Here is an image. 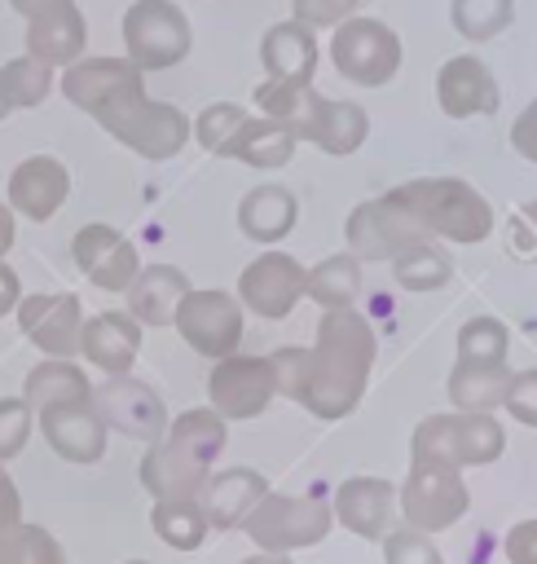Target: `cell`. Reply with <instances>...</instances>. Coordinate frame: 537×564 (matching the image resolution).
<instances>
[{
	"label": "cell",
	"mask_w": 537,
	"mask_h": 564,
	"mask_svg": "<svg viewBox=\"0 0 537 564\" xmlns=\"http://www.w3.org/2000/svg\"><path fill=\"white\" fill-rule=\"evenodd\" d=\"M374 326L357 313V308H330L317 322V344L313 348H277L273 361V379L277 392L299 401L308 414L335 423L343 414L357 410L370 366H374Z\"/></svg>",
	"instance_id": "obj_1"
},
{
	"label": "cell",
	"mask_w": 537,
	"mask_h": 564,
	"mask_svg": "<svg viewBox=\"0 0 537 564\" xmlns=\"http://www.w3.org/2000/svg\"><path fill=\"white\" fill-rule=\"evenodd\" d=\"M224 449V419L207 405H194L185 414H176L167 423V432L145 449L141 458V485L145 494H154V502L163 498H198V489L211 476V463Z\"/></svg>",
	"instance_id": "obj_2"
},
{
	"label": "cell",
	"mask_w": 537,
	"mask_h": 564,
	"mask_svg": "<svg viewBox=\"0 0 537 564\" xmlns=\"http://www.w3.org/2000/svg\"><path fill=\"white\" fill-rule=\"evenodd\" d=\"M387 194L396 203H405L431 238H449V242L467 247V242H484L493 229L489 198L458 176H418V181H405Z\"/></svg>",
	"instance_id": "obj_3"
},
{
	"label": "cell",
	"mask_w": 537,
	"mask_h": 564,
	"mask_svg": "<svg viewBox=\"0 0 537 564\" xmlns=\"http://www.w3.org/2000/svg\"><path fill=\"white\" fill-rule=\"evenodd\" d=\"M506 449V432L493 414H467V410H449V414H427L414 436H409V458L414 463H449V467H484L497 463Z\"/></svg>",
	"instance_id": "obj_4"
},
{
	"label": "cell",
	"mask_w": 537,
	"mask_h": 564,
	"mask_svg": "<svg viewBox=\"0 0 537 564\" xmlns=\"http://www.w3.org/2000/svg\"><path fill=\"white\" fill-rule=\"evenodd\" d=\"M330 502L317 494H264L260 507L242 520V533L268 551V555H286L299 546H317L330 533Z\"/></svg>",
	"instance_id": "obj_5"
},
{
	"label": "cell",
	"mask_w": 537,
	"mask_h": 564,
	"mask_svg": "<svg viewBox=\"0 0 537 564\" xmlns=\"http://www.w3.org/2000/svg\"><path fill=\"white\" fill-rule=\"evenodd\" d=\"M396 507L405 516L409 529L418 533H440L449 524H458L471 507V494L462 485V471L449 463H409L405 485L396 489Z\"/></svg>",
	"instance_id": "obj_6"
},
{
	"label": "cell",
	"mask_w": 537,
	"mask_h": 564,
	"mask_svg": "<svg viewBox=\"0 0 537 564\" xmlns=\"http://www.w3.org/2000/svg\"><path fill=\"white\" fill-rule=\"evenodd\" d=\"M189 18L176 0H132L123 13V48L141 70H167L189 53Z\"/></svg>",
	"instance_id": "obj_7"
},
{
	"label": "cell",
	"mask_w": 537,
	"mask_h": 564,
	"mask_svg": "<svg viewBox=\"0 0 537 564\" xmlns=\"http://www.w3.org/2000/svg\"><path fill=\"white\" fill-rule=\"evenodd\" d=\"M330 62L343 79L361 88H379L401 66V40L379 18H343L330 35Z\"/></svg>",
	"instance_id": "obj_8"
},
{
	"label": "cell",
	"mask_w": 537,
	"mask_h": 564,
	"mask_svg": "<svg viewBox=\"0 0 537 564\" xmlns=\"http://www.w3.org/2000/svg\"><path fill=\"white\" fill-rule=\"evenodd\" d=\"M343 238H348V256H357V260H396L401 251L427 242L431 234L414 220V212L405 203L383 194V198H365L348 212Z\"/></svg>",
	"instance_id": "obj_9"
},
{
	"label": "cell",
	"mask_w": 537,
	"mask_h": 564,
	"mask_svg": "<svg viewBox=\"0 0 537 564\" xmlns=\"http://www.w3.org/2000/svg\"><path fill=\"white\" fill-rule=\"evenodd\" d=\"M141 93H145L141 66H132L128 57H79L62 70V97L84 115H92L97 123Z\"/></svg>",
	"instance_id": "obj_10"
},
{
	"label": "cell",
	"mask_w": 537,
	"mask_h": 564,
	"mask_svg": "<svg viewBox=\"0 0 537 564\" xmlns=\"http://www.w3.org/2000/svg\"><path fill=\"white\" fill-rule=\"evenodd\" d=\"M101 128L114 137V141H123L128 150H136L141 159H172V154H180V145L189 141V119L176 110V106H167V101H154V97H132L128 106H119L114 115H106L101 119Z\"/></svg>",
	"instance_id": "obj_11"
},
{
	"label": "cell",
	"mask_w": 537,
	"mask_h": 564,
	"mask_svg": "<svg viewBox=\"0 0 537 564\" xmlns=\"http://www.w3.org/2000/svg\"><path fill=\"white\" fill-rule=\"evenodd\" d=\"M88 405L106 427H114L132 441H145V445H154L172 423L163 397L132 375H110L106 383H97L88 392Z\"/></svg>",
	"instance_id": "obj_12"
},
{
	"label": "cell",
	"mask_w": 537,
	"mask_h": 564,
	"mask_svg": "<svg viewBox=\"0 0 537 564\" xmlns=\"http://www.w3.org/2000/svg\"><path fill=\"white\" fill-rule=\"evenodd\" d=\"M172 326L180 330V339L194 352L220 361V357L238 352V344H242V304L229 291H194L189 286L185 300L176 304Z\"/></svg>",
	"instance_id": "obj_13"
},
{
	"label": "cell",
	"mask_w": 537,
	"mask_h": 564,
	"mask_svg": "<svg viewBox=\"0 0 537 564\" xmlns=\"http://www.w3.org/2000/svg\"><path fill=\"white\" fill-rule=\"evenodd\" d=\"M207 397H211V410L220 419H255V414H264L268 401L277 397L273 361L268 357H242V352L220 357L211 379H207Z\"/></svg>",
	"instance_id": "obj_14"
},
{
	"label": "cell",
	"mask_w": 537,
	"mask_h": 564,
	"mask_svg": "<svg viewBox=\"0 0 537 564\" xmlns=\"http://www.w3.org/2000/svg\"><path fill=\"white\" fill-rule=\"evenodd\" d=\"M18 326L22 335L57 361H70L79 352V330H84V308L75 291H35L18 300Z\"/></svg>",
	"instance_id": "obj_15"
},
{
	"label": "cell",
	"mask_w": 537,
	"mask_h": 564,
	"mask_svg": "<svg viewBox=\"0 0 537 564\" xmlns=\"http://www.w3.org/2000/svg\"><path fill=\"white\" fill-rule=\"evenodd\" d=\"M304 278L308 269L286 256V251H264L255 256L242 278H238V300L255 313V317H268V322H282L299 300H304Z\"/></svg>",
	"instance_id": "obj_16"
},
{
	"label": "cell",
	"mask_w": 537,
	"mask_h": 564,
	"mask_svg": "<svg viewBox=\"0 0 537 564\" xmlns=\"http://www.w3.org/2000/svg\"><path fill=\"white\" fill-rule=\"evenodd\" d=\"M70 260L101 291H128L132 278L141 273V256H136L132 238H123L114 225H97V220L70 238Z\"/></svg>",
	"instance_id": "obj_17"
},
{
	"label": "cell",
	"mask_w": 537,
	"mask_h": 564,
	"mask_svg": "<svg viewBox=\"0 0 537 564\" xmlns=\"http://www.w3.org/2000/svg\"><path fill=\"white\" fill-rule=\"evenodd\" d=\"M436 101L449 119H471V115H493L502 93H497L493 70L480 57L462 53L436 70Z\"/></svg>",
	"instance_id": "obj_18"
},
{
	"label": "cell",
	"mask_w": 537,
	"mask_h": 564,
	"mask_svg": "<svg viewBox=\"0 0 537 564\" xmlns=\"http://www.w3.org/2000/svg\"><path fill=\"white\" fill-rule=\"evenodd\" d=\"M70 194V172L53 154H31L9 172V207L26 220H48Z\"/></svg>",
	"instance_id": "obj_19"
},
{
	"label": "cell",
	"mask_w": 537,
	"mask_h": 564,
	"mask_svg": "<svg viewBox=\"0 0 537 564\" xmlns=\"http://www.w3.org/2000/svg\"><path fill=\"white\" fill-rule=\"evenodd\" d=\"M335 520L343 524V529H352L357 538H365V542H383V533H387V520H392V511H396V489L387 485V480H379V476H352V480H343L339 489H335Z\"/></svg>",
	"instance_id": "obj_20"
},
{
	"label": "cell",
	"mask_w": 537,
	"mask_h": 564,
	"mask_svg": "<svg viewBox=\"0 0 537 564\" xmlns=\"http://www.w3.org/2000/svg\"><path fill=\"white\" fill-rule=\"evenodd\" d=\"M264 494H268V485H264L260 471L229 467V471H211L207 476V485L198 489V507H202L211 529H238L260 507Z\"/></svg>",
	"instance_id": "obj_21"
},
{
	"label": "cell",
	"mask_w": 537,
	"mask_h": 564,
	"mask_svg": "<svg viewBox=\"0 0 537 564\" xmlns=\"http://www.w3.org/2000/svg\"><path fill=\"white\" fill-rule=\"evenodd\" d=\"M44 441L53 454H62L66 463H97L106 449V423L92 414V405H53L44 414H35Z\"/></svg>",
	"instance_id": "obj_22"
},
{
	"label": "cell",
	"mask_w": 537,
	"mask_h": 564,
	"mask_svg": "<svg viewBox=\"0 0 537 564\" xmlns=\"http://www.w3.org/2000/svg\"><path fill=\"white\" fill-rule=\"evenodd\" d=\"M84 44H88V26H84V13L75 9V0L53 4V9L26 18V53L48 62V66L79 62Z\"/></svg>",
	"instance_id": "obj_23"
},
{
	"label": "cell",
	"mask_w": 537,
	"mask_h": 564,
	"mask_svg": "<svg viewBox=\"0 0 537 564\" xmlns=\"http://www.w3.org/2000/svg\"><path fill=\"white\" fill-rule=\"evenodd\" d=\"M365 132H370V119H365V110L357 101H330V97L317 93L295 137L313 141L326 154H352V150H361Z\"/></svg>",
	"instance_id": "obj_24"
},
{
	"label": "cell",
	"mask_w": 537,
	"mask_h": 564,
	"mask_svg": "<svg viewBox=\"0 0 537 564\" xmlns=\"http://www.w3.org/2000/svg\"><path fill=\"white\" fill-rule=\"evenodd\" d=\"M79 352L106 370V375H128L136 352H141V326L128 317V313H97V317H84V330H79Z\"/></svg>",
	"instance_id": "obj_25"
},
{
	"label": "cell",
	"mask_w": 537,
	"mask_h": 564,
	"mask_svg": "<svg viewBox=\"0 0 537 564\" xmlns=\"http://www.w3.org/2000/svg\"><path fill=\"white\" fill-rule=\"evenodd\" d=\"M260 62H264L268 79L313 84V70H317L313 26H304V22H277V26H268L264 40H260Z\"/></svg>",
	"instance_id": "obj_26"
},
{
	"label": "cell",
	"mask_w": 537,
	"mask_h": 564,
	"mask_svg": "<svg viewBox=\"0 0 537 564\" xmlns=\"http://www.w3.org/2000/svg\"><path fill=\"white\" fill-rule=\"evenodd\" d=\"M185 291H189V278L180 269H172V264H145L132 278V286L123 291L128 295V317L136 326H167L176 317V304L185 300Z\"/></svg>",
	"instance_id": "obj_27"
},
{
	"label": "cell",
	"mask_w": 537,
	"mask_h": 564,
	"mask_svg": "<svg viewBox=\"0 0 537 564\" xmlns=\"http://www.w3.org/2000/svg\"><path fill=\"white\" fill-rule=\"evenodd\" d=\"M295 216H299V203L286 185H255L242 203H238V229L251 238V242H282L291 229H295Z\"/></svg>",
	"instance_id": "obj_28"
},
{
	"label": "cell",
	"mask_w": 537,
	"mask_h": 564,
	"mask_svg": "<svg viewBox=\"0 0 537 564\" xmlns=\"http://www.w3.org/2000/svg\"><path fill=\"white\" fill-rule=\"evenodd\" d=\"M88 392H92L88 375L75 361H57V357H44L35 370H26L22 383V401L31 405V414H44L53 405H84Z\"/></svg>",
	"instance_id": "obj_29"
},
{
	"label": "cell",
	"mask_w": 537,
	"mask_h": 564,
	"mask_svg": "<svg viewBox=\"0 0 537 564\" xmlns=\"http://www.w3.org/2000/svg\"><path fill=\"white\" fill-rule=\"evenodd\" d=\"M511 370L506 361H453L449 370V401L467 414H493L506 397Z\"/></svg>",
	"instance_id": "obj_30"
},
{
	"label": "cell",
	"mask_w": 537,
	"mask_h": 564,
	"mask_svg": "<svg viewBox=\"0 0 537 564\" xmlns=\"http://www.w3.org/2000/svg\"><path fill=\"white\" fill-rule=\"evenodd\" d=\"M295 145H299V137H295L286 123L260 115V119H246V123L238 128V137L229 141L224 159H238V163L260 167V172H273V167H282V163H291Z\"/></svg>",
	"instance_id": "obj_31"
},
{
	"label": "cell",
	"mask_w": 537,
	"mask_h": 564,
	"mask_svg": "<svg viewBox=\"0 0 537 564\" xmlns=\"http://www.w3.org/2000/svg\"><path fill=\"white\" fill-rule=\"evenodd\" d=\"M304 295L317 300L326 313L330 308H352V300L361 295V260L357 256H326L321 264L308 269L304 278Z\"/></svg>",
	"instance_id": "obj_32"
},
{
	"label": "cell",
	"mask_w": 537,
	"mask_h": 564,
	"mask_svg": "<svg viewBox=\"0 0 537 564\" xmlns=\"http://www.w3.org/2000/svg\"><path fill=\"white\" fill-rule=\"evenodd\" d=\"M150 524H154V533H158L167 546H176V551H194V546H202V538L211 533V524H207L198 498H163V502H154Z\"/></svg>",
	"instance_id": "obj_33"
},
{
	"label": "cell",
	"mask_w": 537,
	"mask_h": 564,
	"mask_svg": "<svg viewBox=\"0 0 537 564\" xmlns=\"http://www.w3.org/2000/svg\"><path fill=\"white\" fill-rule=\"evenodd\" d=\"M392 273H396V282H401L405 291H440V286L449 282V273H453V260L427 238V242L401 251V256L392 260Z\"/></svg>",
	"instance_id": "obj_34"
},
{
	"label": "cell",
	"mask_w": 537,
	"mask_h": 564,
	"mask_svg": "<svg viewBox=\"0 0 537 564\" xmlns=\"http://www.w3.org/2000/svg\"><path fill=\"white\" fill-rule=\"evenodd\" d=\"M0 88H4L13 110H31L53 93V66L31 57V53H22V57L0 66Z\"/></svg>",
	"instance_id": "obj_35"
},
{
	"label": "cell",
	"mask_w": 537,
	"mask_h": 564,
	"mask_svg": "<svg viewBox=\"0 0 537 564\" xmlns=\"http://www.w3.org/2000/svg\"><path fill=\"white\" fill-rule=\"evenodd\" d=\"M0 564H66V551L48 529L18 520L0 533Z\"/></svg>",
	"instance_id": "obj_36"
},
{
	"label": "cell",
	"mask_w": 537,
	"mask_h": 564,
	"mask_svg": "<svg viewBox=\"0 0 537 564\" xmlns=\"http://www.w3.org/2000/svg\"><path fill=\"white\" fill-rule=\"evenodd\" d=\"M449 18H453V31H458L462 40L480 44V40H493L497 31L511 26L515 0H453Z\"/></svg>",
	"instance_id": "obj_37"
},
{
	"label": "cell",
	"mask_w": 537,
	"mask_h": 564,
	"mask_svg": "<svg viewBox=\"0 0 537 564\" xmlns=\"http://www.w3.org/2000/svg\"><path fill=\"white\" fill-rule=\"evenodd\" d=\"M506 344H511V330L480 313V317H467L462 330H458V361H506Z\"/></svg>",
	"instance_id": "obj_38"
},
{
	"label": "cell",
	"mask_w": 537,
	"mask_h": 564,
	"mask_svg": "<svg viewBox=\"0 0 537 564\" xmlns=\"http://www.w3.org/2000/svg\"><path fill=\"white\" fill-rule=\"evenodd\" d=\"M242 123H246V110H242V106H233V101H216V106H207V110L189 123V132L198 137V145H202V150L224 154Z\"/></svg>",
	"instance_id": "obj_39"
},
{
	"label": "cell",
	"mask_w": 537,
	"mask_h": 564,
	"mask_svg": "<svg viewBox=\"0 0 537 564\" xmlns=\"http://www.w3.org/2000/svg\"><path fill=\"white\" fill-rule=\"evenodd\" d=\"M31 427H35V414L22 397H4L0 401V463L18 458L31 441Z\"/></svg>",
	"instance_id": "obj_40"
},
{
	"label": "cell",
	"mask_w": 537,
	"mask_h": 564,
	"mask_svg": "<svg viewBox=\"0 0 537 564\" xmlns=\"http://www.w3.org/2000/svg\"><path fill=\"white\" fill-rule=\"evenodd\" d=\"M383 560L387 564H445L440 551H436V542L427 533L409 529V524L383 533Z\"/></svg>",
	"instance_id": "obj_41"
},
{
	"label": "cell",
	"mask_w": 537,
	"mask_h": 564,
	"mask_svg": "<svg viewBox=\"0 0 537 564\" xmlns=\"http://www.w3.org/2000/svg\"><path fill=\"white\" fill-rule=\"evenodd\" d=\"M506 414L524 427H537V370H511L506 397H502Z\"/></svg>",
	"instance_id": "obj_42"
},
{
	"label": "cell",
	"mask_w": 537,
	"mask_h": 564,
	"mask_svg": "<svg viewBox=\"0 0 537 564\" xmlns=\"http://www.w3.org/2000/svg\"><path fill=\"white\" fill-rule=\"evenodd\" d=\"M361 0H295V22L304 26H339Z\"/></svg>",
	"instance_id": "obj_43"
},
{
	"label": "cell",
	"mask_w": 537,
	"mask_h": 564,
	"mask_svg": "<svg viewBox=\"0 0 537 564\" xmlns=\"http://www.w3.org/2000/svg\"><path fill=\"white\" fill-rule=\"evenodd\" d=\"M502 555H506V564H537V520L511 524L502 538Z\"/></svg>",
	"instance_id": "obj_44"
},
{
	"label": "cell",
	"mask_w": 537,
	"mask_h": 564,
	"mask_svg": "<svg viewBox=\"0 0 537 564\" xmlns=\"http://www.w3.org/2000/svg\"><path fill=\"white\" fill-rule=\"evenodd\" d=\"M511 145L519 150V159L537 163V101H528L519 110V119L511 123Z\"/></svg>",
	"instance_id": "obj_45"
},
{
	"label": "cell",
	"mask_w": 537,
	"mask_h": 564,
	"mask_svg": "<svg viewBox=\"0 0 537 564\" xmlns=\"http://www.w3.org/2000/svg\"><path fill=\"white\" fill-rule=\"evenodd\" d=\"M18 520H22V498H18V485L9 480V471L0 463V533L13 529Z\"/></svg>",
	"instance_id": "obj_46"
},
{
	"label": "cell",
	"mask_w": 537,
	"mask_h": 564,
	"mask_svg": "<svg viewBox=\"0 0 537 564\" xmlns=\"http://www.w3.org/2000/svg\"><path fill=\"white\" fill-rule=\"evenodd\" d=\"M18 300H22V286H18V273L0 260V317L9 313V308H18Z\"/></svg>",
	"instance_id": "obj_47"
},
{
	"label": "cell",
	"mask_w": 537,
	"mask_h": 564,
	"mask_svg": "<svg viewBox=\"0 0 537 564\" xmlns=\"http://www.w3.org/2000/svg\"><path fill=\"white\" fill-rule=\"evenodd\" d=\"M9 247H13V207L0 203V260H4Z\"/></svg>",
	"instance_id": "obj_48"
},
{
	"label": "cell",
	"mask_w": 537,
	"mask_h": 564,
	"mask_svg": "<svg viewBox=\"0 0 537 564\" xmlns=\"http://www.w3.org/2000/svg\"><path fill=\"white\" fill-rule=\"evenodd\" d=\"M22 18H35V13H44V9H53V4H66V0H9Z\"/></svg>",
	"instance_id": "obj_49"
},
{
	"label": "cell",
	"mask_w": 537,
	"mask_h": 564,
	"mask_svg": "<svg viewBox=\"0 0 537 564\" xmlns=\"http://www.w3.org/2000/svg\"><path fill=\"white\" fill-rule=\"evenodd\" d=\"M242 564H291L286 555H268V551H255V555H246Z\"/></svg>",
	"instance_id": "obj_50"
},
{
	"label": "cell",
	"mask_w": 537,
	"mask_h": 564,
	"mask_svg": "<svg viewBox=\"0 0 537 564\" xmlns=\"http://www.w3.org/2000/svg\"><path fill=\"white\" fill-rule=\"evenodd\" d=\"M524 216H528V225H533V238H537V203H528V207H524Z\"/></svg>",
	"instance_id": "obj_51"
},
{
	"label": "cell",
	"mask_w": 537,
	"mask_h": 564,
	"mask_svg": "<svg viewBox=\"0 0 537 564\" xmlns=\"http://www.w3.org/2000/svg\"><path fill=\"white\" fill-rule=\"evenodd\" d=\"M9 110H13V106H9V97H4V88H0V119H4Z\"/></svg>",
	"instance_id": "obj_52"
},
{
	"label": "cell",
	"mask_w": 537,
	"mask_h": 564,
	"mask_svg": "<svg viewBox=\"0 0 537 564\" xmlns=\"http://www.w3.org/2000/svg\"><path fill=\"white\" fill-rule=\"evenodd\" d=\"M128 564H145V560H128Z\"/></svg>",
	"instance_id": "obj_53"
}]
</instances>
